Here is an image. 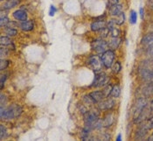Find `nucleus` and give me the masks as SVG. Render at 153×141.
Instances as JSON below:
<instances>
[{
    "mask_svg": "<svg viewBox=\"0 0 153 141\" xmlns=\"http://www.w3.org/2000/svg\"><path fill=\"white\" fill-rule=\"evenodd\" d=\"M12 16L14 19H16L19 21H25L27 19V14L23 10H18L12 13Z\"/></svg>",
    "mask_w": 153,
    "mask_h": 141,
    "instance_id": "11",
    "label": "nucleus"
},
{
    "mask_svg": "<svg viewBox=\"0 0 153 141\" xmlns=\"http://www.w3.org/2000/svg\"><path fill=\"white\" fill-rule=\"evenodd\" d=\"M22 113V108L17 104H12L9 107L0 108V118L1 120H11L18 118Z\"/></svg>",
    "mask_w": 153,
    "mask_h": 141,
    "instance_id": "1",
    "label": "nucleus"
},
{
    "mask_svg": "<svg viewBox=\"0 0 153 141\" xmlns=\"http://www.w3.org/2000/svg\"><path fill=\"white\" fill-rule=\"evenodd\" d=\"M111 90H112V86H111V85H107L106 87H104V90H102V92H103V94H104L105 98H107L108 96L110 95Z\"/></svg>",
    "mask_w": 153,
    "mask_h": 141,
    "instance_id": "25",
    "label": "nucleus"
},
{
    "mask_svg": "<svg viewBox=\"0 0 153 141\" xmlns=\"http://www.w3.org/2000/svg\"><path fill=\"white\" fill-rule=\"evenodd\" d=\"M4 32L7 34V36H11V37L17 35V34H18V31L15 28H13V27H6L5 26Z\"/></svg>",
    "mask_w": 153,
    "mask_h": 141,
    "instance_id": "21",
    "label": "nucleus"
},
{
    "mask_svg": "<svg viewBox=\"0 0 153 141\" xmlns=\"http://www.w3.org/2000/svg\"><path fill=\"white\" fill-rule=\"evenodd\" d=\"M108 80H109V78L104 73H102V72L97 73V75H95L94 82L92 83V87H95V88L103 87L108 82Z\"/></svg>",
    "mask_w": 153,
    "mask_h": 141,
    "instance_id": "4",
    "label": "nucleus"
},
{
    "mask_svg": "<svg viewBox=\"0 0 153 141\" xmlns=\"http://www.w3.org/2000/svg\"><path fill=\"white\" fill-rule=\"evenodd\" d=\"M147 105V102L144 98H139L136 104L135 110H134V118H137L138 115L143 110V109Z\"/></svg>",
    "mask_w": 153,
    "mask_h": 141,
    "instance_id": "7",
    "label": "nucleus"
},
{
    "mask_svg": "<svg viewBox=\"0 0 153 141\" xmlns=\"http://www.w3.org/2000/svg\"><path fill=\"white\" fill-rule=\"evenodd\" d=\"M114 21H115V23L117 24V25H122V24H123V22L125 21V14L123 12H122L120 15H118L117 19H114Z\"/></svg>",
    "mask_w": 153,
    "mask_h": 141,
    "instance_id": "23",
    "label": "nucleus"
},
{
    "mask_svg": "<svg viewBox=\"0 0 153 141\" xmlns=\"http://www.w3.org/2000/svg\"><path fill=\"white\" fill-rule=\"evenodd\" d=\"M139 13H140V16L143 18V7L140 8V10H139Z\"/></svg>",
    "mask_w": 153,
    "mask_h": 141,
    "instance_id": "38",
    "label": "nucleus"
},
{
    "mask_svg": "<svg viewBox=\"0 0 153 141\" xmlns=\"http://www.w3.org/2000/svg\"><path fill=\"white\" fill-rule=\"evenodd\" d=\"M114 59H115V54H114V52L112 50L105 51L104 53H102V55L101 57L103 66L107 69H109V68L112 67Z\"/></svg>",
    "mask_w": 153,
    "mask_h": 141,
    "instance_id": "2",
    "label": "nucleus"
},
{
    "mask_svg": "<svg viewBox=\"0 0 153 141\" xmlns=\"http://www.w3.org/2000/svg\"><path fill=\"white\" fill-rule=\"evenodd\" d=\"M7 79V75L6 74H4L1 75V82H0V89L2 90L3 87H4V82L6 81Z\"/></svg>",
    "mask_w": 153,
    "mask_h": 141,
    "instance_id": "34",
    "label": "nucleus"
},
{
    "mask_svg": "<svg viewBox=\"0 0 153 141\" xmlns=\"http://www.w3.org/2000/svg\"><path fill=\"white\" fill-rule=\"evenodd\" d=\"M148 140V141H153V133L152 134V135H151V136H150V137H149V138H148V140Z\"/></svg>",
    "mask_w": 153,
    "mask_h": 141,
    "instance_id": "39",
    "label": "nucleus"
},
{
    "mask_svg": "<svg viewBox=\"0 0 153 141\" xmlns=\"http://www.w3.org/2000/svg\"><path fill=\"white\" fill-rule=\"evenodd\" d=\"M115 105V101L114 99H106L104 101H101L99 105H98V108L101 110H110L112 109Z\"/></svg>",
    "mask_w": 153,
    "mask_h": 141,
    "instance_id": "8",
    "label": "nucleus"
},
{
    "mask_svg": "<svg viewBox=\"0 0 153 141\" xmlns=\"http://www.w3.org/2000/svg\"><path fill=\"white\" fill-rule=\"evenodd\" d=\"M110 34H111V35L112 37H114V38H118V36L120 35V31L118 30L117 28H113L111 31H110Z\"/></svg>",
    "mask_w": 153,
    "mask_h": 141,
    "instance_id": "32",
    "label": "nucleus"
},
{
    "mask_svg": "<svg viewBox=\"0 0 153 141\" xmlns=\"http://www.w3.org/2000/svg\"><path fill=\"white\" fill-rule=\"evenodd\" d=\"M123 12V6L121 4H112L109 8V13L112 16H118Z\"/></svg>",
    "mask_w": 153,
    "mask_h": 141,
    "instance_id": "12",
    "label": "nucleus"
},
{
    "mask_svg": "<svg viewBox=\"0 0 153 141\" xmlns=\"http://www.w3.org/2000/svg\"><path fill=\"white\" fill-rule=\"evenodd\" d=\"M147 53H148V55L150 56V58L153 60V45H152L151 47H149Z\"/></svg>",
    "mask_w": 153,
    "mask_h": 141,
    "instance_id": "36",
    "label": "nucleus"
},
{
    "mask_svg": "<svg viewBox=\"0 0 153 141\" xmlns=\"http://www.w3.org/2000/svg\"><path fill=\"white\" fill-rule=\"evenodd\" d=\"M33 22L31 21V20H25V21H22L21 23L19 24V27L25 32H29V31H32L33 29Z\"/></svg>",
    "mask_w": 153,
    "mask_h": 141,
    "instance_id": "13",
    "label": "nucleus"
},
{
    "mask_svg": "<svg viewBox=\"0 0 153 141\" xmlns=\"http://www.w3.org/2000/svg\"><path fill=\"white\" fill-rule=\"evenodd\" d=\"M117 141L122 140V135H121V134H119V135H118L117 138Z\"/></svg>",
    "mask_w": 153,
    "mask_h": 141,
    "instance_id": "40",
    "label": "nucleus"
},
{
    "mask_svg": "<svg viewBox=\"0 0 153 141\" xmlns=\"http://www.w3.org/2000/svg\"><path fill=\"white\" fill-rule=\"evenodd\" d=\"M89 95L91 96V98L95 102V104L96 103H100L101 101H102L105 98L102 90H96V91H94V92H91L89 94Z\"/></svg>",
    "mask_w": 153,
    "mask_h": 141,
    "instance_id": "10",
    "label": "nucleus"
},
{
    "mask_svg": "<svg viewBox=\"0 0 153 141\" xmlns=\"http://www.w3.org/2000/svg\"><path fill=\"white\" fill-rule=\"evenodd\" d=\"M153 42V34H149L145 35L142 39V43L143 44H149Z\"/></svg>",
    "mask_w": 153,
    "mask_h": 141,
    "instance_id": "22",
    "label": "nucleus"
},
{
    "mask_svg": "<svg viewBox=\"0 0 153 141\" xmlns=\"http://www.w3.org/2000/svg\"><path fill=\"white\" fill-rule=\"evenodd\" d=\"M120 42H121V40L120 39L112 37V39L108 43V47H109L110 49H117L118 46L120 45Z\"/></svg>",
    "mask_w": 153,
    "mask_h": 141,
    "instance_id": "16",
    "label": "nucleus"
},
{
    "mask_svg": "<svg viewBox=\"0 0 153 141\" xmlns=\"http://www.w3.org/2000/svg\"><path fill=\"white\" fill-rule=\"evenodd\" d=\"M113 122H114L113 116L111 114H108V115H107L102 121V126L103 127H109L113 124Z\"/></svg>",
    "mask_w": 153,
    "mask_h": 141,
    "instance_id": "17",
    "label": "nucleus"
},
{
    "mask_svg": "<svg viewBox=\"0 0 153 141\" xmlns=\"http://www.w3.org/2000/svg\"><path fill=\"white\" fill-rule=\"evenodd\" d=\"M143 94L146 96H150L153 95V82H152L151 84H149L144 90H143Z\"/></svg>",
    "mask_w": 153,
    "mask_h": 141,
    "instance_id": "20",
    "label": "nucleus"
},
{
    "mask_svg": "<svg viewBox=\"0 0 153 141\" xmlns=\"http://www.w3.org/2000/svg\"><path fill=\"white\" fill-rule=\"evenodd\" d=\"M144 127L146 128V130H147V131L152 129L153 128V117L152 118H151V119H149V121H148L147 125H144Z\"/></svg>",
    "mask_w": 153,
    "mask_h": 141,
    "instance_id": "33",
    "label": "nucleus"
},
{
    "mask_svg": "<svg viewBox=\"0 0 153 141\" xmlns=\"http://www.w3.org/2000/svg\"><path fill=\"white\" fill-rule=\"evenodd\" d=\"M56 12V8L53 6V5H51L50 6V9H49V15L50 16H53Z\"/></svg>",
    "mask_w": 153,
    "mask_h": 141,
    "instance_id": "35",
    "label": "nucleus"
},
{
    "mask_svg": "<svg viewBox=\"0 0 153 141\" xmlns=\"http://www.w3.org/2000/svg\"><path fill=\"white\" fill-rule=\"evenodd\" d=\"M120 94H121V89H120V87L118 85H116V86L112 87V90H111V93H110V95L112 97L117 98V97H118L120 95Z\"/></svg>",
    "mask_w": 153,
    "mask_h": 141,
    "instance_id": "19",
    "label": "nucleus"
},
{
    "mask_svg": "<svg viewBox=\"0 0 153 141\" xmlns=\"http://www.w3.org/2000/svg\"><path fill=\"white\" fill-rule=\"evenodd\" d=\"M5 137H7V130L3 125H1V126H0V139L3 140Z\"/></svg>",
    "mask_w": 153,
    "mask_h": 141,
    "instance_id": "26",
    "label": "nucleus"
},
{
    "mask_svg": "<svg viewBox=\"0 0 153 141\" xmlns=\"http://www.w3.org/2000/svg\"><path fill=\"white\" fill-rule=\"evenodd\" d=\"M137 12L135 11H131L130 12V24H136L137 23Z\"/></svg>",
    "mask_w": 153,
    "mask_h": 141,
    "instance_id": "24",
    "label": "nucleus"
},
{
    "mask_svg": "<svg viewBox=\"0 0 153 141\" xmlns=\"http://www.w3.org/2000/svg\"><path fill=\"white\" fill-rule=\"evenodd\" d=\"M9 19L7 18V16H4V17H1L0 19V25L1 26H4V25H6L7 24L9 23Z\"/></svg>",
    "mask_w": 153,
    "mask_h": 141,
    "instance_id": "30",
    "label": "nucleus"
},
{
    "mask_svg": "<svg viewBox=\"0 0 153 141\" xmlns=\"http://www.w3.org/2000/svg\"><path fill=\"white\" fill-rule=\"evenodd\" d=\"M106 21L104 19H101V20H97L94 21L91 25V30L93 32H97V31H101L103 28H105L106 26Z\"/></svg>",
    "mask_w": 153,
    "mask_h": 141,
    "instance_id": "9",
    "label": "nucleus"
},
{
    "mask_svg": "<svg viewBox=\"0 0 153 141\" xmlns=\"http://www.w3.org/2000/svg\"><path fill=\"white\" fill-rule=\"evenodd\" d=\"M108 1H109V3L112 5V4H118V1L119 0H108Z\"/></svg>",
    "mask_w": 153,
    "mask_h": 141,
    "instance_id": "37",
    "label": "nucleus"
},
{
    "mask_svg": "<svg viewBox=\"0 0 153 141\" xmlns=\"http://www.w3.org/2000/svg\"><path fill=\"white\" fill-rule=\"evenodd\" d=\"M19 3H20V0H8L7 2H5V3L4 4L3 9H4V10L12 9L13 7L17 6Z\"/></svg>",
    "mask_w": 153,
    "mask_h": 141,
    "instance_id": "15",
    "label": "nucleus"
},
{
    "mask_svg": "<svg viewBox=\"0 0 153 141\" xmlns=\"http://www.w3.org/2000/svg\"><path fill=\"white\" fill-rule=\"evenodd\" d=\"M91 47L97 53H104L108 47V43L103 40H95L91 43Z\"/></svg>",
    "mask_w": 153,
    "mask_h": 141,
    "instance_id": "6",
    "label": "nucleus"
},
{
    "mask_svg": "<svg viewBox=\"0 0 153 141\" xmlns=\"http://www.w3.org/2000/svg\"><path fill=\"white\" fill-rule=\"evenodd\" d=\"M121 69H122L121 64H120V62H119V61H117V62H116V63H115V65L113 66V72H114L115 74H117V73L120 72Z\"/></svg>",
    "mask_w": 153,
    "mask_h": 141,
    "instance_id": "29",
    "label": "nucleus"
},
{
    "mask_svg": "<svg viewBox=\"0 0 153 141\" xmlns=\"http://www.w3.org/2000/svg\"><path fill=\"white\" fill-rule=\"evenodd\" d=\"M99 119V112L97 110H91L88 111L84 114V121L86 125H88L93 129V125Z\"/></svg>",
    "mask_w": 153,
    "mask_h": 141,
    "instance_id": "5",
    "label": "nucleus"
},
{
    "mask_svg": "<svg viewBox=\"0 0 153 141\" xmlns=\"http://www.w3.org/2000/svg\"><path fill=\"white\" fill-rule=\"evenodd\" d=\"M89 67L95 72V73H100L102 69V60L99 57H97L96 55H91L88 58V61Z\"/></svg>",
    "mask_w": 153,
    "mask_h": 141,
    "instance_id": "3",
    "label": "nucleus"
},
{
    "mask_svg": "<svg viewBox=\"0 0 153 141\" xmlns=\"http://www.w3.org/2000/svg\"><path fill=\"white\" fill-rule=\"evenodd\" d=\"M7 104V96L5 95L1 94V98H0V104H1V108L5 107Z\"/></svg>",
    "mask_w": 153,
    "mask_h": 141,
    "instance_id": "27",
    "label": "nucleus"
},
{
    "mask_svg": "<svg viewBox=\"0 0 153 141\" xmlns=\"http://www.w3.org/2000/svg\"><path fill=\"white\" fill-rule=\"evenodd\" d=\"M1 1H3V0H1Z\"/></svg>",
    "mask_w": 153,
    "mask_h": 141,
    "instance_id": "42",
    "label": "nucleus"
},
{
    "mask_svg": "<svg viewBox=\"0 0 153 141\" xmlns=\"http://www.w3.org/2000/svg\"><path fill=\"white\" fill-rule=\"evenodd\" d=\"M142 76L144 80L153 82V69H143L142 72Z\"/></svg>",
    "mask_w": 153,
    "mask_h": 141,
    "instance_id": "14",
    "label": "nucleus"
},
{
    "mask_svg": "<svg viewBox=\"0 0 153 141\" xmlns=\"http://www.w3.org/2000/svg\"><path fill=\"white\" fill-rule=\"evenodd\" d=\"M8 54V49L6 48V47H5V48H4V47L2 46V47H1V50H0V55H1V59H3L4 56H6Z\"/></svg>",
    "mask_w": 153,
    "mask_h": 141,
    "instance_id": "31",
    "label": "nucleus"
},
{
    "mask_svg": "<svg viewBox=\"0 0 153 141\" xmlns=\"http://www.w3.org/2000/svg\"><path fill=\"white\" fill-rule=\"evenodd\" d=\"M151 108H152V109H153V100L152 101V103H151Z\"/></svg>",
    "mask_w": 153,
    "mask_h": 141,
    "instance_id": "41",
    "label": "nucleus"
},
{
    "mask_svg": "<svg viewBox=\"0 0 153 141\" xmlns=\"http://www.w3.org/2000/svg\"><path fill=\"white\" fill-rule=\"evenodd\" d=\"M0 43H1V46L3 47H10L12 44V41L8 36H1Z\"/></svg>",
    "mask_w": 153,
    "mask_h": 141,
    "instance_id": "18",
    "label": "nucleus"
},
{
    "mask_svg": "<svg viewBox=\"0 0 153 141\" xmlns=\"http://www.w3.org/2000/svg\"><path fill=\"white\" fill-rule=\"evenodd\" d=\"M0 69L1 70H4V69H6L8 67V64H9V61L6 60L1 59V61H0Z\"/></svg>",
    "mask_w": 153,
    "mask_h": 141,
    "instance_id": "28",
    "label": "nucleus"
}]
</instances>
